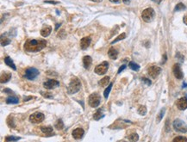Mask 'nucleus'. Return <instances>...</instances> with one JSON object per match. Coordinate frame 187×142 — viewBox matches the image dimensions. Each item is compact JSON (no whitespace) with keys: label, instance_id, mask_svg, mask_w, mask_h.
Segmentation results:
<instances>
[{"label":"nucleus","instance_id":"obj_47","mask_svg":"<svg viewBox=\"0 0 187 142\" xmlns=\"http://www.w3.org/2000/svg\"><path fill=\"white\" fill-rule=\"evenodd\" d=\"M153 1L156 2V3H157V4H160V1H161V0H153Z\"/></svg>","mask_w":187,"mask_h":142},{"label":"nucleus","instance_id":"obj_42","mask_svg":"<svg viewBox=\"0 0 187 142\" xmlns=\"http://www.w3.org/2000/svg\"><path fill=\"white\" fill-rule=\"evenodd\" d=\"M33 97L32 96H28V97H24V99H23V101H29V100H30V99H32Z\"/></svg>","mask_w":187,"mask_h":142},{"label":"nucleus","instance_id":"obj_38","mask_svg":"<svg viewBox=\"0 0 187 142\" xmlns=\"http://www.w3.org/2000/svg\"><path fill=\"white\" fill-rule=\"evenodd\" d=\"M125 68H126V65H122V66H121V67L119 68V69H118V73H121L122 72V71H123Z\"/></svg>","mask_w":187,"mask_h":142},{"label":"nucleus","instance_id":"obj_22","mask_svg":"<svg viewBox=\"0 0 187 142\" xmlns=\"http://www.w3.org/2000/svg\"><path fill=\"white\" fill-rule=\"evenodd\" d=\"M128 139H129V140H131L132 142H136V141H138V139H139V135L136 134V133H133V134H129V135L128 136Z\"/></svg>","mask_w":187,"mask_h":142},{"label":"nucleus","instance_id":"obj_14","mask_svg":"<svg viewBox=\"0 0 187 142\" xmlns=\"http://www.w3.org/2000/svg\"><path fill=\"white\" fill-rule=\"evenodd\" d=\"M84 134H85V131L82 128H80V127H78V128L74 129L72 131V136L75 139H81L83 135H84Z\"/></svg>","mask_w":187,"mask_h":142},{"label":"nucleus","instance_id":"obj_17","mask_svg":"<svg viewBox=\"0 0 187 142\" xmlns=\"http://www.w3.org/2000/svg\"><path fill=\"white\" fill-rule=\"evenodd\" d=\"M11 79V72H4L1 75V84H4L10 81Z\"/></svg>","mask_w":187,"mask_h":142},{"label":"nucleus","instance_id":"obj_5","mask_svg":"<svg viewBox=\"0 0 187 142\" xmlns=\"http://www.w3.org/2000/svg\"><path fill=\"white\" fill-rule=\"evenodd\" d=\"M100 100H101V97L98 93H93L90 95L89 101H88L89 105L91 108H97L100 104Z\"/></svg>","mask_w":187,"mask_h":142},{"label":"nucleus","instance_id":"obj_32","mask_svg":"<svg viewBox=\"0 0 187 142\" xmlns=\"http://www.w3.org/2000/svg\"><path fill=\"white\" fill-rule=\"evenodd\" d=\"M11 43V40L10 39H8V38H6V37H4L2 35V37H1V45L2 46H7V45H9Z\"/></svg>","mask_w":187,"mask_h":142},{"label":"nucleus","instance_id":"obj_27","mask_svg":"<svg viewBox=\"0 0 187 142\" xmlns=\"http://www.w3.org/2000/svg\"><path fill=\"white\" fill-rule=\"evenodd\" d=\"M125 37H126V34H125V33H122V34H121V35H118V36H117V38H116L114 41L111 42V44H115V43H117V41H122V40H123Z\"/></svg>","mask_w":187,"mask_h":142},{"label":"nucleus","instance_id":"obj_6","mask_svg":"<svg viewBox=\"0 0 187 142\" xmlns=\"http://www.w3.org/2000/svg\"><path fill=\"white\" fill-rule=\"evenodd\" d=\"M38 75H39V71L37 70L36 68H34V67H30V68L26 69L25 73H24L25 79H29V80L35 79Z\"/></svg>","mask_w":187,"mask_h":142},{"label":"nucleus","instance_id":"obj_9","mask_svg":"<svg viewBox=\"0 0 187 142\" xmlns=\"http://www.w3.org/2000/svg\"><path fill=\"white\" fill-rule=\"evenodd\" d=\"M161 72V68L159 66L153 65L148 68V75L150 76L152 79H156Z\"/></svg>","mask_w":187,"mask_h":142},{"label":"nucleus","instance_id":"obj_37","mask_svg":"<svg viewBox=\"0 0 187 142\" xmlns=\"http://www.w3.org/2000/svg\"><path fill=\"white\" fill-rule=\"evenodd\" d=\"M142 81L143 82H145V83H147V84L148 85H150L151 84V81L149 79H146V78H142Z\"/></svg>","mask_w":187,"mask_h":142},{"label":"nucleus","instance_id":"obj_4","mask_svg":"<svg viewBox=\"0 0 187 142\" xmlns=\"http://www.w3.org/2000/svg\"><path fill=\"white\" fill-rule=\"evenodd\" d=\"M175 131L179 133H187V124L182 120L176 119L172 123Z\"/></svg>","mask_w":187,"mask_h":142},{"label":"nucleus","instance_id":"obj_11","mask_svg":"<svg viewBox=\"0 0 187 142\" xmlns=\"http://www.w3.org/2000/svg\"><path fill=\"white\" fill-rule=\"evenodd\" d=\"M43 85L46 89L52 90V89H54L57 86H59V85H60V82L57 81V80H55V79H49L47 82H45L43 84Z\"/></svg>","mask_w":187,"mask_h":142},{"label":"nucleus","instance_id":"obj_41","mask_svg":"<svg viewBox=\"0 0 187 142\" xmlns=\"http://www.w3.org/2000/svg\"><path fill=\"white\" fill-rule=\"evenodd\" d=\"M183 21H184V23L185 25H187V15L186 16H184V19H183Z\"/></svg>","mask_w":187,"mask_h":142},{"label":"nucleus","instance_id":"obj_28","mask_svg":"<svg viewBox=\"0 0 187 142\" xmlns=\"http://www.w3.org/2000/svg\"><path fill=\"white\" fill-rule=\"evenodd\" d=\"M21 139V137H15V136H7L5 137V141L6 142H11V141H17Z\"/></svg>","mask_w":187,"mask_h":142},{"label":"nucleus","instance_id":"obj_1","mask_svg":"<svg viewBox=\"0 0 187 142\" xmlns=\"http://www.w3.org/2000/svg\"><path fill=\"white\" fill-rule=\"evenodd\" d=\"M47 45V41L45 40H28L24 44V49L27 52H39L42 50Z\"/></svg>","mask_w":187,"mask_h":142},{"label":"nucleus","instance_id":"obj_45","mask_svg":"<svg viewBox=\"0 0 187 142\" xmlns=\"http://www.w3.org/2000/svg\"><path fill=\"white\" fill-rule=\"evenodd\" d=\"M92 2H96V3H99V2H101L102 0H91Z\"/></svg>","mask_w":187,"mask_h":142},{"label":"nucleus","instance_id":"obj_33","mask_svg":"<svg viewBox=\"0 0 187 142\" xmlns=\"http://www.w3.org/2000/svg\"><path fill=\"white\" fill-rule=\"evenodd\" d=\"M138 113L141 115H145L146 114H147V108H146V106H143V105L140 106L139 108H138Z\"/></svg>","mask_w":187,"mask_h":142},{"label":"nucleus","instance_id":"obj_19","mask_svg":"<svg viewBox=\"0 0 187 142\" xmlns=\"http://www.w3.org/2000/svg\"><path fill=\"white\" fill-rule=\"evenodd\" d=\"M4 63H5L8 66H10V67L12 68L13 70H16V67L15 64H14L12 60H11V59L9 56H7V57L4 58Z\"/></svg>","mask_w":187,"mask_h":142},{"label":"nucleus","instance_id":"obj_21","mask_svg":"<svg viewBox=\"0 0 187 142\" xmlns=\"http://www.w3.org/2000/svg\"><path fill=\"white\" fill-rule=\"evenodd\" d=\"M102 112H103V110H101V108L97 110L93 115V119L96 121H98L99 119H101V117H103V115H102Z\"/></svg>","mask_w":187,"mask_h":142},{"label":"nucleus","instance_id":"obj_48","mask_svg":"<svg viewBox=\"0 0 187 142\" xmlns=\"http://www.w3.org/2000/svg\"><path fill=\"white\" fill-rule=\"evenodd\" d=\"M119 142H126V141H119Z\"/></svg>","mask_w":187,"mask_h":142},{"label":"nucleus","instance_id":"obj_12","mask_svg":"<svg viewBox=\"0 0 187 142\" xmlns=\"http://www.w3.org/2000/svg\"><path fill=\"white\" fill-rule=\"evenodd\" d=\"M177 108L179 110H184L187 108V97H181L176 103Z\"/></svg>","mask_w":187,"mask_h":142},{"label":"nucleus","instance_id":"obj_7","mask_svg":"<svg viewBox=\"0 0 187 142\" xmlns=\"http://www.w3.org/2000/svg\"><path fill=\"white\" fill-rule=\"evenodd\" d=\"M44 118H45V115L42 113L35 112V113H33L29 116V122L34 123V124H38V123H41L43 122Z\"/></svg>","mask_w":187,"mask_h":142},{"label":"nucleus","instance_id":"obj_44","mask_svg":"<svg viewBox=\"0 0 187 142\" xmlns=\"http://www.w3.org/2000/svg\"><path fill=\"white\" fill-rule=\"evenodd\" d=\"M110 2H112V3H118V2L120 1V0H110Z\"/></svg>","mask_w":187,"mask_h":142},{"label":"nucleus","instance_id":"obj_18","mask_svg":"<svg viewBox=\"0 0 187 142\" xmlns=\"http://www.w3.org/2000/svg\"><path fill=\"white\" fill-rule=\"evenodd\" d=\"M51 31H52V28L50 27V26H46V27H44V28H41V35L43 37H47V36H48V35L51 34Z\"/></svg>","mask_w":187,"mask_h":142},{"label":"nucleus","instance_id":"obj_43","mask_svg":"<svg viewBox=\"0 0 187 142\" xmlns=\"http://www.w3.org/2000/svg\"><path fill=\"white\" fill-rule=\"evenodd\" d=\"M60 25H61V23H57V24H56V27H55V30H57L58 28L60 27Z\"/></svg>","mask_w":187,"mask_h":142},{"label":"nucleus","instance_id":"obj_39","mask_svg":"<svg viewBox=\"0 0 187 142\" xmlns=\"http://www.w3.org/2000/svg\"><path fill=\"white\" fill-rule=\"evenodd\" d=\"M4 92H6V93H8V94H13V91L10 89H4Z\"/></svg>","mask_w":187,"mask_h":142},{"label":"nucleus","instance_id":"obj_16","mask_svg":"<svg viewBox=\"0 0 187 142\" xmlns=\"http://www.w3.org/2000/svg\"><path fill=\"white\" fill-rule=\"evenodd\" d=\"M92 62V59L90 56H85L83 58V64H84V66L86 69H89L90 66L91 65Z\"/></svg>","mask_w":187,"mask_h":142},{"label":"nucleus","instance_id":"obj_24","mask_svg":"<svg viewBox=\"0 0 187 142\" xmlns=\"http://www.w3.org/2000/svg\"><path fill=\"white\" fill-rule=\"evenodd\" d=\"M41 130L44 134H51L53 132V127L50 126H48V127L43 126V127H41Z\"/></svg>","mask_w":187,"mask_h":142},{"label":"nucleus","instance_id":"obj_10","mask_svg":"<svg viewBox=\"0 0 187 142\" xmlns=\"http://www.w3.org/2000/svg\"><path fill=\"white\" fill-rule=\"evenodd\" d=\"M172 72H173V75L175 76V78L178 79H182L184 77L183 72L182 69L179 65V64H174L173 67H172Z\"/></svg>","mask_w":187,"mask_h":142},{"label":"nucleus","instance_id":"obj_20","mask_svg":"<svg viewBox=\"0 0 187 142\" xmlns=\"http://www.w3.org/2000/svg\"><path fill=\"white\" fill-rule=\"evenodd\" d=\"M18 103H19V100L15 96H9V97L6 98V103L8 104H16Z\"/></svg>","mask_w":187,"mask_h":142},{"label":"nucleus","instance_id":"obj_13","mask_svg":"<svg viewBox=\"0 0 187 142\" xmlns=\"http://www.w3.org/2000/svg\"><path fill=\"white\" fill-rule=\"evenodd\" d=\"M91 37H89V36L83 37L82 39L80 40V47H81V49H83V50L86 49L87 47L90 46V44H91Z\"/></svg>","mask_w":187,"mask_h":142},{"label":"nucleus","instance_id":"obj_29","mask_svg":"<svg viewBox=\"0 0 187 142\" xmlns=\"http://www.w3.org/2000/svg\"><path fill=\"white\" fill-rule=\"evenodd\" d=\"M112 85H113V84H112V83H110V84L108 85L107 88H106V90L105 91V92H103V96H105V98H108L109 94H110V91H111V88H112Z\"/></svg>","mask_w":187,"mask_h":142},{"label":"nucleus","instance_id":"obj_23","mask_svg":"<svg viewBox=\"0 0 187 142\" xmlns=\"http://www.w3.org/2000/svg\"><path fill=\"white\" fill-rule=\"evenodd\" d=\"M109 82H110V77H105L98 82V84H100L101 86H106L109 84Z\"/></svg>","mask_w":187,"mask_h":142},{"label":"nucleus","instance_id":"obj_2","mask_svg":"<svg viewBox=\"0 0 187 142\" xmlns=\"http://www.w3.org/2000/svg\"><path fill=\"white\" fill-rule=\"evenodd\" d=\"M80 87H81L80 80L74 77L71 79L69 83V85L67 87V92L69 94H75L80 90Z\"/></svg>","mask_w":187,"mask_h":142},{"label":"nucleus","instance_id":"obj_8","mask_svg":"<svg viewBox=\"0 0 187 142\" xmlns=\"http://www.w3.org/2000/svg\"><path fill=\"white\" fill-rule=\"evenodd\" d=\"M109 68V63L107 61H103L101 64H99L95 67V72L98 75H103L105 74Z\"/></svg>","mask_w":187,"mask_h":142},{"label":"nucleus","instance_id":"obj_30","mask_svg":"<svg viewBox=\"0 0 187 142\" xmlns=\"http://www.w3.org/2000/svg\"><path fill=\"white\" fill-rule=\"evenodd\" d=\"M165 108H161V110L160 111V113H159V115L157 116V122H160V121L162 120V118H163V116H164V115H165Z\"/></svg>","mask_w":187,"mask_h":142},{"label":"nucleus","instance_id":"obj_46","mask_svg":"<svg viewBox=\"0 0 187 142\" xmlns=\"http://www.w3.org/2000/svg\"><path fill=\"white\" fill-rule=\"evenodd\" d=\"M122 1H123V3H125V4H129L130 0H122Z\"/></svg>","mask_w":187,"mask_h":142},{"label":"nucleus","instance_id":"obj_25","mask_svg":"<svg viewBox=\"0 0 187 142\" xmlns=\"http://www.w3.org/2000/svg\"><path fill=\"white\" fill-rule=\"evenodd\" d=\"M54 127H55V128L56 129H58V130H61V129H63V127H64V123L62 122V120H60V119H59L57 122H55V124H54Z\"/></svg>","mask_w":187,"mask_h":142},{"label":"nucleus","instance_id":"obj_35","mask_svg":"<svg viewBox=\"0 0 187 142\" xmlns=\"http://www.w3.org/2000/svg\"><path fill=\"white\" fill-rule=\"evenodd\" d=\"M41 94L44 96V97H46V98H52V97H53V96H52L51 94H49V93H44L43 91H41Z\"/></svg>","mask_w":187,"mask_h":142},{"label":"nucleus","instance_id":"obj_3","mask_svg":"<svg viewBox=\"0 0 187 142\" xmlns=\"http://www.w3.org/2000/svg\"><path fill=\"white\" fill-rule=\"evenodd\" d=\"M154 16L155 12L153 8H147L141 13V17H142L144 22L146 23H150L151 21H153V19L154 18Z\"/></svg>","mask_w":187,"mask_h":142},{"label":"nucleus","instance_id":"obj_36","mask_svg":"<svg viewBox=\"0 0 187 142\" xmlns=\"http://www.w3.org/2000/svg\"><path fill=\"white\" fill-rule=\"evenodd\" d=\"M44 3H47V4H59L60 2H58V1H52V0H47V1H44Z\"/></svg>","mask_w":187,"mask_h":142},{"label":"nucleus","instance_id":"obj_26","mask_svg":"<svg viewBox=\"0 0 187 142\" xmlns=\"http://www.w3.org/2000/svg\"><path fill=\"white\" fill-rule=\"evenodd\" d=\"M129 66L130 69H132L133 71H139V69H140V65H138V64H136V63L133 62V61L129 62Z\"/></svg>","mask_w":187,"mask_h":142},{"label":"nucleus","instance_id":"obj_31","mask_svg":"<svg viewBox=\"0 0 187 142\" xmlns=\"http://www.w3.org/2000/svg\"><path fill=\"white\" fill-rule=\"evenodd\" d=\"M172 142H187V139L184 136H177L173 139Z\"/></svg>","mask_w":187,"mask_h":142},{"label":"nucleus","instance_id":"obj_15","mask_svg":"<svg viewBox=\"0 0 187 142\" xmlns=\"http://www.w3.org/2000/svg\"><path fill=\"white\" fill-rule=\"evenodd\" d=\"M108 55L112 60H116L118 56V51L116 48H114V47H110L108 51Z\"/></svg>","mask_w":187,"mask_h":142},{"label":"nucleus","instance_id":"obj_34","mask_svg":"<svg viewBox=\"0 0 187 142\" xmlns=\"http://www.w3.org/2000/svg\"><path fill=\"white\" fill-rule=\"evenodd\" d=\"M185 9V5L183 3H179L175 6L174 8V11H179V10H183V9Z\"/></svg>","mask_w":187,"mask_h":142},{"label":"nucleus","instance_id":"obj_40","mask_svg":"<svg viewBox=\"0 0 187 142\" xmlns=\"http://www.w3.org/2000/svg\"><path fill=\"white\" fill-rule=\"evenodd\" d=\"M168 123H169V120L167 119V123H165V126H167V127H165V128H167L165 130H167V132L169 131V127H168Z\"/></svg>","mask_w":187,"mask_h":142}]
</instances>
